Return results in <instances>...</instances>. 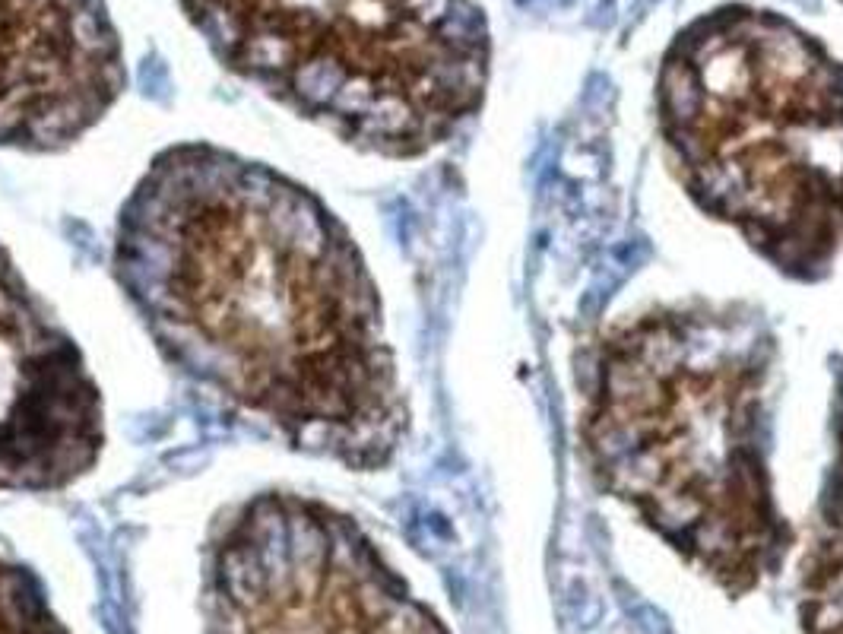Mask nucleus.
Returning a JSON list of instances; mask_svg holds the SVG:
<instances>
[{
	"label": "nucleus",
	"instance_id": "20e7f679",
	"mask_svg": "<svg viewBox=\"0 0 843 634\" xmlns=\"http://www.w3.org/2000/svg\"><path fill=\"white\" fill-rule=\"evenodd\" d=\"M127 89L105 0H0V146L58 153Z\"/></svg>",
	"mask_w": 843,
	"mask_h": 634
},
{
	"label": "nucleus",
	"instance_id": "39448f33",
	"mask_svg": "<svg viewBox=\"0 0 843 634\" xmlns=\"http://www.w3.org/2000/svg\"><path fill=\"white\" fill-rule=\"evenodd\" d=\"M596 13H599V16H593L590 23H593V26H599V29H606V26L615 20V16H612V13H615V0H603V4L596 7Z\"/></svg>",
	"mask_w": 843,
	"mask_h": 634
},
{
	"label": "nucleus",
	"instance_id": "7ed1b4c3",
	"mask_svg": "<svg viewBox=\"0 0 843 634\" xmlns=\"http://www.w3.org/2000/svg\"><path fill=\"white\" fill-rule=\"evenodd\" d=\"M102 451L105 409L86 359L0 248V492H61Z\"/></svg>",
	"mask_w": 843,
	"mask_h": 634
},
{
	"label": "nucleus",
	"instance_id": "f03ea898",
	"mask_svg": "<svg viewBox=\"0 0 843 634\" xmlns=\"http://www.w3.org/2000/svg\"><path fill=\"white\" fill-rule=\"evenodd\" d=\"M235 77L343 143L393 159L444 143L482 102L476 0H178Z\"/></svg>",
	"mask_w": 843,
	"mask_h": 634
},
{
	"label": "nucleus",
	"instance_id": "f257e3e1",
	"mask_svg": "<svg viewBox=\"0 0 843 634\" xmlns=\"http://www.w3.org/2000/svg\"><path fill=\"white\" fill-rule=\"evenodd\" d=\"M111 264L200 394L298 454L390 463L406 409L378 292L305 184L213 143L168 146L124 200Z\"/></svg>",
	"mask_w": 843,
	"mask_h": 634
}]
</instances>
